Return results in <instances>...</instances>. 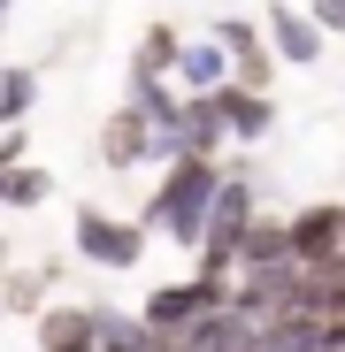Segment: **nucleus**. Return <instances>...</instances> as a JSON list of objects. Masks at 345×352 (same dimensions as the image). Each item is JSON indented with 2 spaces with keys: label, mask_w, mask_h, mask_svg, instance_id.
Wrapping results in <instances>:
<instances>
[{
  "label": "nucleus",
  "mask_w": 345,
  "mask_h": 352,
  "mask_svg": "<svg viewBox=\"0 0 345 352\" xmlns=\"http://www.w3.org/2000/svg\"><path fill=\"white\" fill-rule=\"evenodd\" d=\"M222 184V161L215 153H177L161 161V184L146 192V214L138 230L146 238H177V245H200V222H207V199Z\"/></svg>",
  "instance_id": "nucleus-1"
},
{
  "label": "nucleus",
  "mask_w": 345,
  "mask_h": 352,
  "mask_svg": "<svg viewBox=\"0 0 345 352\" xmlns=\"http://www.w3.org/2000/svg\"><path fill=\"white\" fill-rule=\"evenodd\" d=\"M253 214H261V207H253V184L222 168V184H215V199H207V222H200V268H192V276H222V283H230V253H238V238H246Z\"/></svg>",
  "instance_id": "nucleus-2"
},
{
  "label": "nucleus",
  "mask_w": 345,
  "mask_h": 352,
  "mask_svg": "<svg viewBox=\"0 0 345 352\" xmlns=\"http://www.w3.org/2000/svg\"><path fill=\"white\" fill-rule=\"evenodd\" d=\"M70 238H77V253H85L92 268H115V276L146 261V230H138V222H123V214H107V207H77Z\"/></svg>",
  "instance_id": "nucleus-3"
},
{
  "label": "nucleus",
  "mask_w": 345,
  "mask_h": 352,
  "mask_svg": "<svg viewBox=\"0 0 345 352\" xmlns=\"http://www.w3.org/2000/svg\"><path fill=\"white\" fill-rule=\"evenodd\" d=\"M261 46H269V62L276 69H315L322 62V23L307 16V8H292V0H269L261 8Z\"/></svg>",
  "instance_id": "nucleus-4"
},
{
  "label": "nucleus",
  "mask_w": 345,
  "mask_h": 352,
  "mask_svg": "<svg viewBox=\"0 0 345 352\" xmlns=\"http://www.w3.org/2000/svg\"><path fill=\"white\" fill-rule=\"evenodd\" d=\"M222 299H230V283H222V276H185V283H154V291H146V307H138V322H146V329L207 322V314H222Z\"/></svg>",
  "instance_id": "nucleus-5"
},
{
  "label": "nucleus",
  "mask_w": 345,
  "mask_h": 352,
  "mask_svg": "<svg viewBox=\"0 0 345 352\" xmlns=\"http://www.w3.org/2000/svg\"><path fill=\"white\" fill-rule=\"evenodd\" d=\"M215 107H222V138H230V146H261V138L276 131V100H269L261 85H222Z\"/></svg>",
  "instance_id": "nucleus-6"
},
{
  "label": "nucleus",
  "mask_w": 345,
  "mask_h": 352,
  "mask_svg": "<svg viewBox=\"0 0 345 352\" xmlns=\"http://www.w3.org/2000/svg\"><path fill=\"white\" fill-rule=\"evenodd\" d=\"M100 161L107 168H154V123L123 100V107H107V123H100Z\"/></svg>",
  "instance_id": "nucleus-7"
},
{
  "label": "nucleus",
  "mask_w": 345,
  "mask_h": 352,
  "mask_svg": "<svg viewBox=\"0 0 345 352\" xmlns=\"http://www.w3.org/2000/svg\"><path fill=\"white\" fill-rule=\"evenodd\" d=\"M207 38L222 46V62H230V85H261V92H269L276 62H269V46H261V23H230V16H222Z\"/></svg>",
  "instance_id": "nucleus-8"
},
{
  "label": "nucleus",
  "mask_w": 345,
  "mask_h": 352,
  "mask_svg": "<svg viewBox=\"0 0 345 352\" xmlns=\"http://www.w3.org/2000/svg\"><path fill=\"white\" fill-rule=\"evenodd\" d=\"M284 245H292V261H330L337 253V199H315L300 214H284Z\"/></svg>",
  "instance_id": "nucleus-9"
},
{
  "label": "nucleus",
  "mask_w": 345,
  "mask_h": 352,
  "mask_svg": "<svg viewBox=\"0 0 345 352\" xmlns=\"http://www.w3.org/2000/svg\"><path fill=\"white\" fill-rule=\"evenodd\" d=\"M169 85H177V92H222V85H230L222 46H215V38H185L177 62H169Z\"/></svg>",
  "instance_id": "nucleus-10"
},
{
  "label": "nucleus",
  "mask_w": 345,
  "mask_h": 352,
  "mask_svg": "<svg viewBox=\"0 0 345 352\" xmlns=\"http://www.w3.org/2000/svg\"><path fill=\"white\" fill-rule=\"evenodd\" d=\"M177 138H185V153H215L222 161V107H215V92H185L177 100Z\"/></svg>",
  "instance_id": "nucleus-11"
},
{
  "label": "nucleus",
  "mask_w": 345,
  "mask_h": 352,
  "mask_svg": "<svg viewBox=\"0 0 345 352\" xmlns=\"http://www.w3.org/2000/svg\"><path fill=\"white\" fill-rule=\"evenodd\" d=\"M92 344V307H46L39 314V352H85Z\"/></svg>",
  "instance_id": "nucleus-12"
},
{
  "label": "nucleus",
  "mask_w": 345,
  "mask_h": 352,
  "mask_svg": "<svg viewBox=\"0 0 345 352\" xmlns=\"http://www.w3.org/2000/svg\"><path fill=\"white\" fill-rule=\"evenodd\" d=\"M85 352H154V344H146V322H138V314L92 307V344H85Z\"/></svg>",
  "instance_id": "nucleus-13"
},
{
  "label": "nucleus",
  "mask_w": 345,
  "mask_h": 352,
  "mask_svg": "<svg viewBox=\"0 0 345 352\" xmlns=\"http://www.w3.org/2000/svg\"><path fill=\"white\" fill-rule=\"evenodd\" d=\"M177 46H185V38L169 31V23H146V31H138V46H131V69H123V77H161V85H169V62H177Z\"/></svg>",
  "instance_id": "nucleus-14"
},
{
  "label": "nucleus",
  "mask_w": 345,
  "mask_h": 352,
  "mask_svg": "<svg viewBox=\"0 0 345 352\" xmlns=\"http://www.w3.org/2000/svg\"><path fill=\"white\" fill-rule=\"evenodd\" d=\"M31 107H39V69L31 62H0V131L23 123Z\"/></svg>",
  "instance_id": "nucleus-15"
},
{
  "label": "nucleus",
  "mask_w": 345,
  "mask_h": 352,
  "mask_svg": "<svg viewBox=\"0 0 345 352\" xmlns=\"http://www.w3.org/2000/svg\"><path fill=\"white\" fill-rule=\"evenodd\" d=\"M46 192H54V176H46L39 161L0 168V207H46Z\"/></svg>",
  "instance_id": "nucleus-16"
},
{
  "label": "nucleus",
  "mask_w": 345,
  "mask_h": 352,
  "mask_svg": "<svg viewBox=\"0 0 345 352\" xmlns=\"http://www.w3.org/2000/svg\"><path fill=\"white\" fill-rule=\"evenodd\" d=\"M307 16L322 23V38H337L345 31V0H307Z\"/></svg>",
  "instance_id": "nucleus-17"
},
{
  "label": "nucleus",
  "mask_w": 345,
  "mask_h": 352,
  "mask_svg": "<svg viewBox=\"0 0 345 352\" xmlns=\"http://www.w3.org/2000/svg\"><path fill=\"white\" fill-rule=\"evenodd\" d=\"M322 352H345V299L322 314Z\"/></svg>",
  "instance_id": "nucleus-18"
},
{
  "label": "nucleus",
  "mask_w": 345,
  "mask_h": 352,
  "mask_svg": "<svg viewBox=\"0 0 345 352\" xmlns=\"http://www.w3.org/2000/svg\"><path fill=\"white\" fill-rule=\"evenodd\" d=\"M16 161H23V123L0 131V168H16Z\"/></svg>",
  "instance_id": "nucleus-19"
},
{
  "label": "nucleus",
  "mask_w": 345,
  "mask_h": 352,
  "mask_svg": "<svg viewBox=\"0 0 345 352\" xmlns=\"http://www.w3.org/2000/svg\"><path fill=\"white\" fill-rule=\"evenodd\" d=\"M8 8H16V0H0V23H8Z\"/></svg>",
  "instance_id": "nucleus-20"
},
{
  "label": "nucleus",
  "mask_w": 345,
  "mask_h": 352,
  "mask_svg": "<svg viewBox=\"0 0 345 352\" xmlns=\"http://www.w3.org/2000/svg\"><path fill=\"white\" fill-rule=\"evenodd\" d=\"M0 314H8V307H0Z\"/></svg>",
  "instance_id": "nucleus-21"
}]
</instances>
